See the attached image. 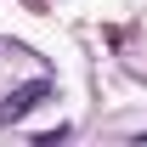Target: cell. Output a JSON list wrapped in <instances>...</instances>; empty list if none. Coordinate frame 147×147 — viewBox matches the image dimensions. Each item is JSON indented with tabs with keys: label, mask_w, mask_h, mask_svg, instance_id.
Masks as SVG:
<instances>
[{
	"label": "cell",
	"mask_w": 147,
	"mask_h": 147,
	"mask_svg": "<svg viewBox=\"0 0 147 147\" xmlns=\"http://www.w3.org/2000/svg\"><path fill=\"white\" fill-rule=\"evenodd\" d=\"M45 96H51V79H28V85H17V91L0 102V125H17V119H28V113H34Z\"/></svg>",
	"instance_id": "cell-1"
}]
</instances>
